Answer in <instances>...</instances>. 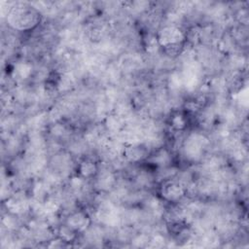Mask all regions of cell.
Here are the masks:
<instances>
[{
    "label": "cell",
    "instance_id": "obj_1",
    "mask_svg": "<svg viewBox=\"0 0 249 249\" xmlns=\"http://www.w3.org/2000/svg\"><path fill=\"white\" fill-rule=\"evenodd\" d=\"M42 17L31 3H18L9 9L6 21L14 31L30 32L40 25Z\"/></svg>",
    "mask_w": 249,
    "mask_h": 249
},
{
    "label": "cell",
    "instance_id": "obj_2",
    "mask_svg": "<svg viewBox=\"0 0 249 249\" xmlns=\"http://www.w3.org/2000/svg\"><path fill=\"white\" fill-rule=\"evenodd\" d=\"M157 194L163 202L178 204L187 197V186L176 176L163 179L158 183Z\"/></svg>",
    "mask_w": 249,
    "mask_h": 249
},
{
    "label": "cell",
    "instance_id": "obj_3",
    "mask_svg": "<svg viewBox=\"0 0 249 249\" xmlns=\"http://www.w3.org/2000/svg\"><path fill=\"white\" fill-rule=\"evenodd\" d=\"M156 37L160 49L187 44L186 30L178 24L166 23L157 29Z\"/></svg>",
    "mask_w": 249,
    "mask_h": 249
},
{
    "label": "cell",
    "instance_id": "obj_4",
    "mask_svg": "<svg viewBox=\"0 0 249 249\" xmlns=\"http://www.w3.org/2000/svg\"><path fill=\"white\" fill-rule=\"evenodd\" d=\"M151 152V149L145 142H139L124 145L121 156L126 163L137 164L144 163Z\"/></svg>",
    "mask_w": 249,
    "mask_h": 249
},
{
    "label": "cell",
    "instance_id": "obj_5",
    "mask_svg": "<svg viewBox=\"0 0 249 249\" xmlns=\"http://www.w3.org/2000/svg\"><path fill=\"white\" fill-rule=\"evenodd\" d=\"M64 223L80 234L84 233L89 229V227L92 225V219L87 210L76 209L67 214Z\"/></svg>",
    "mask_w": 249,
    "mask_h": 249
},
{
    "label": "cell",
    "instance_id": "obj_6",
    "mask_svg": "<svg viewBox=\"0 0 249 249\" xmlns=\"http://www.w3.org/2000/svg\"><path fill=\"white\" fill-rule=\"evenodd\" d=\"M100 163L95 160V158L84 155L82 156L75 166V173L86 180H92L98 170Z\"/></svg>",
    "mask_w": 249,
    "mask_h": 249
},
{
    "label": "cell",
    "instance_id": "obj_7",
    "mask_svg": "<svg viewBox=\"0 0 249 249\" xmlns=\"http://www.w3.org/2000/svg\"><path fill=\"white\" fill-rule=\"evenodd\" d=\"M191 117L183 110H173L170 112L167 123L169 128L174 132H184L190 125Z\"/></svg>",
    "mask_w": 249,
    "mask_h": 249
},
{
    "label": "cell",
    "instance_id": "obj_8",
    "mask_svg": "<svg viewBox=\"0 0 249 249\" xmlns=\"http://www.w3.org/2000/svg\"><path fill=\"white\" fill-rule=\"evenodd\" d=\"M34 72L35 71H34V66H33L32 62L29 60L22 59V60L17 61L13 65L11 75L17 81L24 82V81H27L30 78H32Z\"/></svg>",
    "mask_w": 249,
    "mask_h": 249
},
{
    "label": "cell",
    "instance_id": "obj_9",
    "mask_svg": "<svg viewBox=\"0 0 249 249\" xmlns=\"http://www.w3.org/2000/svg\"><path fill=\"white\" fill-rule=\"evenodd\" d=\"M55 233H56V236L66 244L76 241V239L78 238V235H79V233L77 231H75L72 228H70L64 222L60 223L55 228Z\"/></svg>",
    "mask_w": 249,
    "mask_h": 249
},
{
    "label": "cell",
    "instance_id": "obj_10",
    "mask_svg": "<svg viewBox=\"0 0 249 249\" xmlns=\"http://www.w3.org/2000/svg\"><path fill=\"white\" fill-rule=\"evenodd\" d=\"M233 54H234V55H232V54H231V55H232V56H231V62H233L234 58H236V55H235V53H233ZM242 57H243L242 55H241V56H239V57L237 56V62H240V60L242 59ZM234 66H235V67H234V70H236V71H239V70L237 69V67H236V62L234 63Z\"/></svg>",
    "mask_w": 249,
    "mask_h": 249
}]
</instances>
